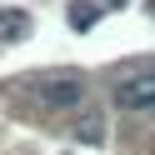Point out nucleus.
<instances>
[{
  "label": "nucleus",
  "mask_w": 155,
  "mask_h": 155,
  "mask_svg": "<svg viewBox=\"0 0 155 155\" xmlns=\"http://www.w3.org/2000/svg\"><path fill=\"white\" fill-rule=\"evenodd\" d=\"M150 10H155V0H150Z\"/></svg>",
  "instance_id": "obj_6"
},
{
  "label": "nucleus",
  "mask_w": 155,
  "mask_h": 155,
  "mask_svg": "<svg viewBox=\"0 0 155 155\" xmlns=\"http://www.w3.org/2000/svg\"><path fill=\"white\" fill-rule=\"evenodd\" d=\"M95 20H100V5H95V0H75L70 5V25L75 30H90Z\"/></svg>",
  "instance_id": "obj_4"
},
{
  "label": "nucleus",
  "mask_w": 155,
  "mask_h": 155,
  "mask_svg": "<svg viewBox=\"0 0 155 155\" xmlns=\"http://www.w3.org/2000/svg\"><path fill=\"white\" fill-rule=\"evenodd\" d=\"M30 100L40 105V110H75V105L85 100V80L75 70H50V75H40V80H30Z\"/></svg>",
  "instance_id": "obj_1"
},
{
  "label": "nucleus",
  "mask_w": 155,
  "mask_h": 155,
  "mask_svg": "<svg viewBox=\"0 0 155 155\" xmlns=\"http://www.w3.org/2000/svg\"><path fill=\"white\" fill-rule=\"evenodd\" d=\"M20 35H30V20L20 10H0V40H20Z\"/></svg>",
  "instance_id": "obj_3"
},
{
  "label": "nucleus",
  "mask_w": 155,
  "mask_h": 155,
  "mask_svg": "<svg viewBox=\"0 0 155 155\" xmlns=\"http://www.w3.org/2000/svg\"><path fill=\"white\" fill-rule=\"evenodd\" d=\"M75 135H80V140H90V145H100V140H105V120H100V115H85V120L75 125Z\"/></svg>",
  "instance_id": "obj_5"
},
{
  "label": "nucleus",
  "mask_w": 155,
  "mask_h": 155,
  "mask_svg": "<svg viewBox=\"0 0 155 155\" xmlns=\"http://www.w3.org/2000/svg\"><path fill=\"white\" fill-rule=\"evenodd\" d=\"M115 105H120V110H155V65L125 75V80L115 85Z\"/></svg>",
  "instance_id": "obj_2"
}]
</instances>
